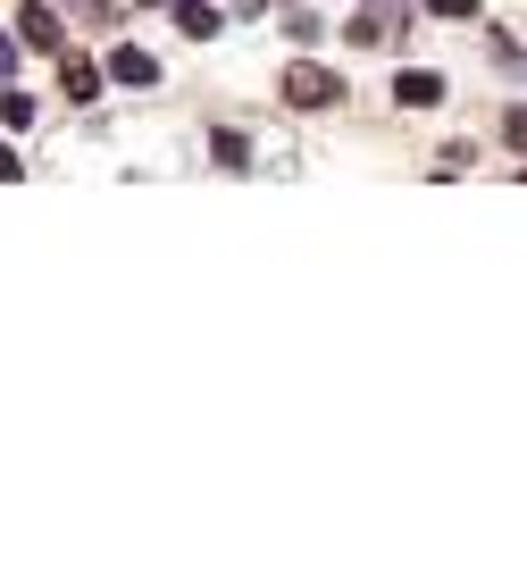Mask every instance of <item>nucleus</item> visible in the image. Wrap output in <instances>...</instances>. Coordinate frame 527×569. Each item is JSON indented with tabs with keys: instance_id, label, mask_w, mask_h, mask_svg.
<instances>
[{
	"instance_id": "14",
	"label": "nucleus",
	"mask_w": 527,
	"mask_h": 569,
	"mask_svg": "<svg viewBox=\"0 0 527 569\" xmlns=\"http://www.w3.org/2000/svg\"><path fill=\"white\" fill-rule=\"evenodd\" d=\"M251 9H260V0H235V18H251Z\"/></svg>"
},
{
	"instance_id": "9",
	"label": "nucleus",
	"mask_w": 527,
	"mask_h": 569,
	"mask_svg": "<svg viewBox=\"0 0 527 569\" xmlns=\"http://www.w3.org/2000/svg\"><path fill=\"white\" fill-rule=\"evenodd\" d=\"M277 26H285V34H294V51H310V42H318V18H310V9H285Z\"/></svg>"
},
{
	"instance_id": "3",
	"label": "nucleus",
	"mask_w": 527,
	"mask_h": 569,
	"mask_svg": "<svg viewBox=\"0 0 527 569\" xmlns=\"http://www.w3.org/2000/svg\"><path fill=\"white\" fill-rule=\"evenodd\" d=\"M285 101H294V109H335V101H344V84H335L327 68H310V59H294V76H285Z\"/></svg>"
},
{
	"instance_id": "8",
	"label": "nucleus",
	"mask_w": 527,
	"mask_h": 569,
	"mask_svg": "<svg viewBox=\"0 0 527 569\" xmlns=\"http://www.w3.org/2000/svg\"><path fill=\"white\" fill-rule=\"evenodd\" d=\"M210 160H218V168H251V142H243V134H218Z\"/></svg>"
},
{
	"instance_id": "2",
	"label": "nucleus",
	"mask_w": 527,
	"mask_h": 569,
	"mask_svg": "<svg viewBox=\"0 0 527 569\" xmlns=\"http://www.w3.org/2000/svg\"><path fill=\"white\" fill-rule=\"evenodd\" d=\"M18 42H26V51H42V59H59V51H68V26H59V9L26 0V9H18Z\"/></svg>"
},
{
	"instance_id": "6",
	"label": "nucleus",
	"mask_w": 527,
	"mask_h": 569,
	"mask_svg": "<svg viewBox=\"0 0 527 569\" xmlns=\"http://www.w3.org/2000/svg\"><path fill=\"white\" fill-rule=\"evenodd\" d=\"M394 101H402V109H427V101H444V76H427V68L394 76Z\"/></svg>"
},
{
	"instance_id": "13",
	"label": "nucleus",
	"mask_w": 527,
	"mask_h": 569,
	"mask_svg": "<svg viewBox=\"0 0 527 569\" xmlns=\"http://www.w3.org/2000/svg\"><path fill=\"white\" fill-rule=\"evenodd\" d=\"M0 76H18V42L9 34H0Z\"/></svg>"
},
{
	"instance_id": "4",
	"label": "nucleus",
	"mask_w": 527,
	"mask_h": 569,
	"mask_svg": "<svg viewBox=\"0 0 527 569\" xmlns=\"http://www.w3.org/2000/svg\"><path fill=\"white\" fill-rule=\"evenodd\" d=\"M109 76H118V84H135V92H151V84H159V59L135 51V42H118V51H109Z\"/></svg>"
},
{
	"instance_id": "12",
	"label": "nucleus",
	"mask_w": 527,
	"mask_h": 569,
	"mask_svg": "<svg viewBox=\"0 0 527 569\" xmlns=\"http://www.w3.org/2000/svg\"><path fill=\"white\" fill-rule=\"evenodd\" d=\"M18 177H26V160L9 151V142H0V184H18Z\"/></svg>"
},
{
	"instance_id": "7",
	"label": "nucleus",
	"mask_w": 527,
	"mask_h": 569,
	"mask_svg": "<svg viewBox=\"0 0 527 569\" xmlns=\"http://www.w3.org/2000/svg\"><path fill=\"white\" fill-rule=\"evenodd\" d=\"M176 26H185V34H193V42H210V34H218V26H227V18H218L210 0H176Z\"/></svg>"
},
{
	"instance_id": "5",
	"label": "nucleus",
	"mask_w": 527,
	"mask_h": 569,
	"mask_svg": "<svg viewBox=\"0 0 527 569\" xmlns=\"http://www.w3.org/2000/svg\"><path fill=\"white\" fill-rule=\"evenodd\" d=\"M59 84H68L76 101H92V92H101V68H92L84 51H59Z\"/></svg>"
},
{
	"instance_id": "10",
	"label": "nucleus",
	"mask_w": 527,
	"mask_h": 569,
	"mask_svg": "<svg viewBox=\"0 0 527 569\" xmlns=\"http://www.w3.org/2000/svg\"><path fill=\"white\" fill-rule=\"evenodd\" d=\"M0 118L26 134V126H34V92H0Z\"/></svg>"
},
{
	"instance_id": "11",
	"label": "nucleus",
	"mask_w": 527,
	"mask_h": 569,
	"mask_svg": "<svg viewBox=\"0 0 527 569\" xmlns=\"http://www.w3.org/2000/svg\"><path fill=\"white\" fill-rule=\"evenodd\" d=\"M427 18H477V0H427Z\"/></svg>"
},
{
	"instance_id": "1",
	"label": "nucleus",
	"mask_w": 527,
	"mask_h": 569,
	"mask_svg": "<svg viewBox=\"0 0 527 569\" xmlns=\"http://www.w3.org/2000/svg\"><path fill=\"white\" fill-rule=\"evenodd\" d=\"M351 42H360V51H402L410 42V0H360Z\"/></svg>"
}]
</instances>
